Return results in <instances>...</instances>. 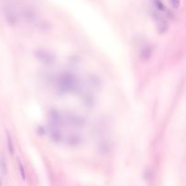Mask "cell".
Listing matches in <instances>:
<instances>
[{
  "instance_id": "9c48e42d",
  "label": "cell",
  "mask_w": 186,
  "mask_h": 186,
  "mask_svg": "<svg viewBox=\"0 0 186 186\" xmlns=\"http://www.w3.org/2000/svg\"><path fill=\"white\" fill-rule=\"evenodd\" d=\"M67 143L71 145H77L81 143V138L78 135H72L68 138Z\"/></svg>"
},
{
  "instance_id": "ba28073f",
  "label": "cell",
  "mask_w": 186,
  "mask_h": 186,
  "mask_svg": "<svg viewBox=\"0 0 186 186\" xmlns=\"http://www.w3.org/2000/svg\"><path fill=\"white\" fill-rule=\"evenodd\" d=\"M6 139H7V147H8V151L11 154L14 153L15 152V148H14V145H13V141H12V137L10 135V134L6 131Z\"/></svg>"
},
{
  "instance_id": "6da1fadb",
  "label": "cell",
  "mask_w": 186,
  "mask_h": 186,
  "mask_svg": "<svg viewBox=\"0 0 186 186\" xmlns=\"http://www.w3.org/2000/svg\"><path fill=\"white\" fill-rule=\"evenodd\" d=\"M58 90L64 94L74 93L79 86V81L76 75L71 72H63L56 80Z\"/></svg>"
},
{
  "instance_id": "52a82bcc",
  "label": "cell",
  "mask_w": 186,
  "mask_h": 186,
  "mask_svg": "<svg viewBox=\"0 0 186 186\" xmlns=\"http://www.w3.org/2000/svg\"><path fill=\"white\" fill-rule=\"evenodd\" d=\"M153 5L158 12H165L166 7L161 0H153Z\"/></svg>"
},
{
  "instance_id": "3957f363",
  "label": "cell",
  "mask_w": 186,
  "mask_h": 186,
  "mask_svg": "<svg viewBox=\"0 0 186 186\" xmlns=\"http://www.w3.org/2000/svg\"><path fill=\"white\" fill-rule=\"evenodd\" d=\"M63 117L65 123H69L75 127H82L85 124V120L81 115L75 114L74 113H65Z\"/></svg>"
},
{
  "instance_id": "8fae6325",
  "label": "cell",
  "mask_w": 186,
  "mask_h": 186,
  "mask_svg": "<svg viewBox=\"0 0 186 186\" xmlns=\"http://www.w3.org/2000/svg\"><path fill=\"white\" fill-rule=\"evenodd\" d=\"M169 2H170V4H171V5H172V7L173 8H174V9H177V8H179V6H180V0H169Z\"/></svg>"
},
{
  "instance_id": "7a4b0ae2",
  "label": "cell",
  "mask_w": 186,
  "mask_h": 186,
  "mask_svg": "<svg viewBox=\"0 0 186 186\" xmlns=\"http://www.w3.org/2000/svg\"><path fill=\"white\" fill-rule=\"evenodd\" d=\"M35 55L37 60L45 66H53L56 61L55 54L46 49H37Z\"/></svg>"
},
{
  "instance_id": "5b68a950",
  "label": "cell",
  "mask_w": 186,
  "mask_h": 186,
  "mask_svg": "<svg viewBox=\"0 0 186 186\" xmlns=\"http://www.w3.org/2000/svg\"><path fill=\"white\" fill-rule=\"evenodd\" d=\"M48 133H49L50 138L55 143H61L64 139V135H63L61 128L48 126Z\"/></svg>"
},
{
  "instance_id": "7c38bea8",
  "label": "cell",
  "mask_w": 186,
  "mask_h": 186,
  "mask_svg": "<svg viewBox=\"0 0 186 186\" xmlns=\"http://www.w3.org/2000/svg\"><path fill=\"white\" fill-rule=\"evenodd\" d=\"M0 186H1V182H0Z\"/></svg>"
},
{
  "instance_id": "8992f818",
  "label": "cell",
  "mask_w": 186,
  "mask_h": 186,
  "mask_svg": "<svg viewBox=\"0 0 186 186\" xmlns=\"http://www.w3.org/2000/svg\"><path fill=\"white\" fill-rule=\"evenodd\" d=\"M152 55V48L149 45H145L140 50V57L144 61H147Z\"/></svg>"
},
{
  "instance_id": "277c9868",
  "label": "cell",
  "mask_w": 186,
  "mask_h": 186,
  "mask_svg": "<svg viewBox=\"0 0 186 186\" xmlns=\"http://www.w3.org/2000/svg\"><path fill=\"white\" fill-rule=\"evenodd\" d=\"M153 17H154V20H155V23H156L158 32L160 34H162V35L166 33V31L168 30V23L164 19V17L162 16L159 13H154Z\"/></svg>"
},
{
  "instance_id": "30bf717a",
  "label": "cell",
  "mask_w": 186,
  "mask_h": 186,
  "mask_svg": "<svg viewBox=\"0 0 186 186\" xmlns=\"http://www.w3.org/2000/svg\"><path fill=\"white\" fill-rule=\"evenodd\" d=\"M18 166H19V172H20V175L22 177V179L25 181L26 178H27V175H26V170H25V167L23 165V163L19 161L18 162Z\"/></svg>"
}]
</instances>
